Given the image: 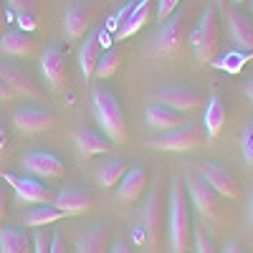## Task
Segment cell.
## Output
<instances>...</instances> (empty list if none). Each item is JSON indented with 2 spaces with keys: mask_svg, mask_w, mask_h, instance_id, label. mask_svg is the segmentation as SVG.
<instances>
[{
  "mask_svg": "<svg viewBox=\"0 0 253 253\" xmlns=\"http://www.w3.org/2000/svg\"><path fill=\"white\" fill-rule=\"evenodd\" d=\"M162 180H157L147 200L139 210V218L134 225V243L142 248V253H160L162 243V223H165V210H162Z\"/></svg>",
  "mask_w": 253,
  "mask_h": 253,
  "instance_id": "1",
  "label": "cell"
},
{
  "mask_svg": "<svg viewBox=\"0 0 253 253\" xmlns=\"http://www.w3.org/2000/svg\"><path fill=\"white\" fill-rule=\"evenodd\" d=\"M193 243V210L187 203V190L180 177L170 182V251L187 253Z\"/></svg>",
  "mask_w": 253,
  "mask_h": 253,
  "instance_id": "2",
  "label": "cell"
},
{
  "mask_svg": "<svg viewBox=\"0 0 253 253\" xmlns=\"http://www.w3.org/2000/svg\"><path fill=\"white\" fill-rule=\"evenodd\" d=\"M91 107H94V117H96V124L101 126L104 137L112 144H126L129 129H126V117L119 107V99L107 86H94L91 89Z\"/></svg>",
  "mask_w": 253,
  "mask_h": 253,
  "instance_id": "3",
  "label": "cell"
},
{
  "mask_svg": "<svg viewBox=\"0 0 253 253\" xmlns=\"http://www.w3.org/2000/svg\"><path fill=\"white\" fill-rule=\"evenodd\" d=\"M223 43V20L218 5H208L200 15V20L190 31V46L195 51V58L200 63H213L220 53Z\"/></svg>",
  "mask_w": 253,
  "mask_h": 253,
  "instance_id": "4",
  "label": "cell"
},
{
  "mask_svg": "<svg viewBox=\"0 0 253 253\" xmlns=\"http://www.w3.org/2000/svg\"><path fill=\"white\" fill-rule=\"evenodd\" d=\"M190 20L185 10H177L172 18H167L160 26V31L152 38V48H150V58L152 61H172L177 58L185 46L190 43Z\"/></svg>",
  "mask_w": 253,
  "mask_h": 253,
  "instance_id": "5",
  "label": "cell"
},
{
  "mask_svg": "<svg viewBox=\"0 0 253 253\" xmlns=\"http://www.w3.org/2000/svg\"><path fill=\"white\" fill-rule=\"evenodd\" d=\"M205 142H208V137H205L203 126L195 122H187V124L177 126V129L160 132L157 137H147L144 147L160 150V152H193V150H200Z\"/></svg>",
  "mask_w": 253,
  "mask_h": 253,
  "instance_id": "6",
  "label": "cell"
},
{
  "mask_svg": "<svg viewBox=\"0 0 253 253\" xmlns=\"http://www.w3.org/2000/svg\"><path fill=\"white\" fill-rule=\"evenodd\" d=\"M182 182L187 185L190 203L198 208V213H200L205 220H210V223H220V218H223V198L215 193V190L210 187V185L193 170V167H190V170H185Z\"/></svg>",
  "mask_w": 253,
  "mask_h": 253,
  "instance_id": "7",
  "label": "cell"
},
{
  "mask_svg": "<svg viewBox=\"0 0 253 253\" xmlns=\"http://www.w3.org/2000/svg\"><path fill=\"white\" fill-rule=\"evenodd\" d=\"M193 170L215 190V193L225 200H238L241 198V182L238 177L228 170V167H223L220 162H213V160H200L193 165Z\"/></svg>",
  "mask_w": 253,
  "mask_h": 253,
  "instance_id": "8",
  "label": "cell"
},
{
  "mask_svg": "<svg viewBox=\"0 0 253 253\" xmlns=\"http://www.w3.org/2000/svg\"><path fill=\"white\" fill-rule=\"evenodd\" d=\"M0 180H5L13 193L18 195L20 203H28V205H46V203H53L56 200V193L51 187H46L38 177H31V175H15V172H5L0 170Z\"/></svg>",
  "mask_w": 253,
  "mask_h": 253,
  "instance_id": "9",
  "label": "cell"
},
{
  "mask_svg": "<svg viewBox=\"0 0 253 253\" xmlns=\"http://www.w3.org/2000/svg\"><path fill=\"white\" fill-rule=\"evenodd\" d=\"M152 101L157 104H165V107H170L175 112H195L200 107H205V96L193 89V86H185V84H172V86H162L152 94Z\"/></svg>",
  "mask_w": 253,
  "mask_h": 253,
  "instance_id": "10",
  "label": "cell"
},
{
  "mask_svg": "<svg viewBox=\"0 0 253 253\" xmlns=\"http://www.w3.org/2000/svg\"><path fill=\"white\" fill-rule=\"evenodd\" d=\"M20 167L26 170V175L38 177V180H61L66 175V162L58 155L46 152V150H31L20 160Z\"/></svg>",
  "mask_w": 253,
  "mask_h": 253,
  "instance_id": "11",
  "label": "cell"
},
{
  "mask_svg": "<svg viewBox=\"0 0 253 253\" xmlns=\"http://www.w3.org/2000/svg\"><path fill=\"white\" fill-rule=\"evenodd\" d=\"M41 74H43L51 91H63L69 86V63L58 46H48L43 51V56H41Z\"/></svg>",
  "mask_w": 253,
  "mask_h": 253,
  "instance_id": "12",
  "label": "cell"
},
{
  "mask_svg": "<svg viewBox=\"0 0 253 253\" xmlns=\"http://www.w3.org/2000/svg\"><path fill=\"white\" fill-rule=\"evenodd\" d=\"M13 126L23 134H38L56 126V114L43 107H23L13 112Z\"/></svg>",
  "mask_w": 253,
  "mask_h": 253,
  "instance_id": "13",
  "label": "cell"
},
{
  "mask_svg": "<svg viewBox=\"0 0 253 253\" xmlns=\"http://www.w3.org/2000/svg\"><path fill=\"white\" fill-rule=\"evenodd\" d=\"M223 20L230 31V38L233 43L246 51V53H253V18H248L246 13H241L238 8H225L223 10Z\"/></svg>",
  "mask_w": 253,
  "mask_h": 253,
  "instance_id": "14",
  "label": "cell"
},
{
  "mask_svg": "<svg viewBox=\"0 0 253 253\" xmlns=\"http://www.w3.org/2000/svg\"><path fill=\"white\" fill-rule=\"evenodd\" d=\"M0 84L8 86L15 96H28V99H41L43 96V91L36 86V81L31 76H26L20 69L10 66V63H5V61H0Z\"/></svg>",
  "mask_w": 253,
  "mask_h": 253,
  "instance_id": "15",
  "label": "cell"
},
{
  "mask_svg": "<svg viewBox=\"0 0 253 253\" xmlns=\"http://www.w3.org/2000/svg\"><path fill=\"white\" fill-rule=\"evenodd\" d=\"M91 26V5L89 3H71V8L63 15V36L69 43H76L89 33Z\"/></svg>",
  "mask_w": 253,
  "mask_h": 253,
  "instance_id": "16",
  "label": "cell"
},
{
  "mask_svg": "<svg viewBox=\"0 0 253 253\" xmlns=\"http://www.w3.org/2000/svg\"><path fill=\"white\" fill-rule=\"evenodd\" d=\"M53 205L63 215H81V213H89L94 208V198L84 187H63L61 193H56Z\"/></svg>",
  "mask_w": 253,
  "mask_h": 253,
  "instance_id": "17",
  "label": "cell"
},
{
  "mask_svg": "<svg viewBox=\"0 0 253 253\" xmlns=\"http://www.w3.org/2000/svg\"><path fill=\"white\" fill-rule=\"evenodd\" d=\"M144 119L150 124V129H155V132H170V129H177V126L187 124V117L182 112H175V109L165 107V104H157V101H152L147 107Z\"/></svg>",
  "mask_w": 253,
  "mask_h": 253,
  "instance_id": "18",
  "label": "cell"
},
{
  "mask_svg": "<svg viewBox=\"0 0 253 253\" xmlns=\"http://www.w3.org/2000/svg\"><path fill=\"white\" fill-rule=\"evenodd\" d=\"M74 144L81 157H96V155H107L112 150V142L107 137H101L99 132L89 129V126H76L74 129Z\"/></svg>",
  "mask_w": 253,
  "mask_h": 253,
  "instance_id": "19",
  "label": "cell"
},
{
  "mask_svg": "<svg viewBox=\"0 0 253 253\" xmlns=\"http://www.w3.org/2000/svg\"><path fill=\"white\" fill-rule=\"evenodd\" d=\"M144 187H147V170H144L142 165H134V167H129V170H126V175L119 180L117 195H119L122 203H134V200L142 198Z\"/></svg>",
  "mask_w": 253,
  "mask_h": 253,
  "instance_id": "20",
  "label": "cell"
},
{
  "mask_svg": "<svg viewBox=\"0 0 253 253\" xmlns=\"http://www.w3.org/2000/svg\"><path fill=\"white\" fill-rule=\"evenodd\" d=\"M104 48L99 46V36H96V28H91L86 36H84L81 46H79V66H81V76L84 79H91L94 71H96V63L101 58Z\"/></svg>",
  "mask_w": 253,
  "mask_h": 253,
  "instance_id": "21",
  "label": "cell"
},
{
  "mask_svg": "<svg viewBox=\"0 0 253 253\" xmlns=\"http://www.w3.org/2000/svg\"><path fill=\"white\" fill-rule=\"evenodd\" d=\"M225 122H228V109H225V104H223V96L220 94H213V96L208 99V104H205V117H203L205 137L208 139H215L223 132Z\"/></svg>",
  "mask_w": 253,
  "mask_h": 253,
  "instance_id": "22",
  "label": "cell"
},
{
  "mask_svg": "<svg viewBox=\"0 0 253 253\" xmlns=\"http://www.w3.org/2000/svg\"><path fill=\"white\" fill-rule=\"evenodd\" d=\"M152 8H155V0H137L129 20H126V23L114 33V41H124V38L134 36L137 31H142V28L152 20Z\"/></svg>",
  "mask_w": 253,
  "mask_h": 253,
  "instance_id": "23",
  "label": "cell"
},
{
  "mask_svg": "<svg viewBox=\"0 0 253 253\" xmlns=\"http://www.w3.org/2000/svg\"><path fill=\"white\" fill-rule=\"evenodd\" d=\"M109 248V225H91L76 241V253H107Z\"/></svg>",
  "mask_w": 253,
  "mask_h": 253,
  "instance_id": "24",
  "label": "cell"
},
{
  "mask_svg": "<svg viewBox=\"0 0 253 253\" xmlns=\"http://www.w3.org/2000/svg\"><path fill=\"white\" fill-rule=\"evenodd\" d=\"M33 51H36V41L23 31H5L3 38H0V53L5 56L23 58V56H31Z\"/></svg>",
  "mask_w": 253,
  "mask_h": 253,
  "instance_id": "25",
  "label": "cell"
},
{
  "mask_svg": "<svg viewBox=\"0 0 253 253\" xmlns=\"http://www.w3.org/2000/svg\"><path fill=\"white\" fill-rule=\"evenodd\" d=\"M33 238L23 228H0V253H31Z\"/></svg>",
  "mask_w": 253,
  "mask_h": 253,
  "instance_id": "26",
  "label": "cell"
},
{
  "mask_svg": "<svg viewBox=\"0 0 253 253\" xmlns=\"http://www.w3.org/2000/svg\"><path fill=\"white\" fill-rule=\"evenodd\" d=\"M126 160L122 157H109V160H104L101 165H96V180L101 187H117L119 180L126 175Z\"/></svg>",
  "mask_w": 253,
  "mask_h": 253,
  "instance_id": "27",
  "label": "cell"
},
{
  "mask_svg": "<svg viewBox=\"0 0 253 253\" xmlns=\"http://www.w3.org/2000/svg\"><path fill=\"white\" fill-rule=\"evenodd\" d=\"M63 218V213L53 205V203H46V205H33L28 213H26V218H23V223L28 225V228H41V225H51V223H56V220H61Z\"/></svg>",
  "mask_w": 253,
  "mask_h": 253,
  "instance_id": "28",
  "label": "cell"
},
{
  "mask_svg": "<svg viewBox=\"0 0 253 253\" xmlns=\"http://www.w3.org/2000/svg\"><path fill=\"white\" fill-rule=\"evenodd\" d=\"M122 61H124V53L119 51V48H107L101 53V58H99V63H96V71H94V76L99 79V81H107V79H112L114 74H117V69L122 66Z\"/></svg>",
  "mask_w": 253,
  "mask_h": 253,
  "instance_id": "29",
  "label": "cell"
},
{
  "mask_svg": "<svg viewBox=\"0 0 253 253\" xmlns=\"http://www.w3.org/2000/svg\"><path fill=\"white\" fill-rule=\"evenodd\" d=\"M193 238H195V253H218L213 238L208 236L203 225H193Z\"/></svg>",
  "mask_w": 253,
  "mask_h": 253,
  "instance_id": "30",
  "label": "cell"
},
{
  "mask_svg": "<svg viewBox=\"0 0 253 253\" xmlns=\"http://www.w3.org/2000/svg\"><path fill=\"white\" fill-rule=\"evenodd\" d=\"M180 3H182V0H157V3H155L157 13H155V15H157V20H160V23H165L167 18H172V15L177 13Z\"/></svg>",
  "mask_w": 253,
  "mask_h": 253,
  "instance_id": "31",
  "label": "cell"
},
{
  "mask_svg": "<svg viewBox=\"0 0 253 253\" xmlns=\"http://www.w3.org/2000/svg\"><path fill=\"white\" fill-rule=\"evenodd\" d=\"M251 58V53L246 56H225V58H220V61H213L215 63V69H223V71H241V66Z\"/></svg>",
  "mask_w": 253,
  "mask_h": 253,
  "instance_id": "32",
  "label": "cell"
},
{
  "mask_svg": "<svg viewBox=\"0 0 253 253\" xmlns=\"http://www.w3.org/2000/svg\"><path fill=\"white\" fill-rule=\"evenodd\" d=\"M15 23H18V31H23V33H31L38 28V20H36L33 10L31 13H15Z\"/></svg>",
  "mask_w": 253,
  "mask_h": 253,
  "instance_id": "33",
  "label": "cell"
},
{
  "mask_svg": "<svg viewBox=\"0 0 253 253\" xmlns=\"http://www.w3.org/2000/svg\"><path fill=\"white\" fill-rule=\"evenodd\" d=\"M243 157H246L248 167H253V122L246 126V132H243Z\"/></svg>",
  "mask_w": 253,
  "mask_h": 253,
  "instance_id": "34",
  "label": "cell"
},
{
  "mask_svg": "<svg viewBox=\"0 0 253 253\" xmlns=\"http://www.w3.org/2000/svg\"><path fill=\"white\" fill-rule=\"evenodd\" d=\"M132 10H134V3H126V5H124V8H122V10H119V13L114 15V20H112V26H109V28H112V31L117 33V31H119V28H122V26L126 23V20H129Z\"/></svg>",
  "mask_w": 253,
  "mask_h": 253,
  "instance_id": "35",
  "label": "cell"
},
{
  "mask_svg": "<svg viewBox=\"0 0 253 253\" xmlns=\"http://www.w3.org/2000/svg\"><path fill=\"white\" fill-rule=\"evenodd\" d=\"M33 253H51V236L48 233H38L33 236Z\"/></svg>",
  "mask_w": 253,
  "mask_h": 253,
  "instance_id": "36",
  "label": "cell"
},
{
  "mask_svg": "<svg viewBox=\"0 0 253 253\" xmlns=\"http://www.w3.org/2000/svg\"><path fill=\"white\" fill-rule=\"evenodd\" d=\"M8 8L15 10V13H31L36 8V0H5Z\"/></svg>",
  "mask_w": 253,
  "mask_h": 253,
  "instance_id": "37",
  "label": "cell"
},
{
  "mask_svg": "<svg viewBox=\"0 0 253 253\" xmlns=\"http://www.w3.org/2000/svg\"><path fill=\"white\" fill-rule=\"evenodd\" d=\"M51 253H69V251H66V243H63V238H61L58 233L51 236Z\"/></svg>",
  "mask_w": 253,
  "mask_h": 253,
  "instance_id": "38",
  "label": "cell"
},
{
  "mask_svg": "<svg viewBox=\"0 0 253 253\" xmlns=\"http://www.w3.org/2000/svg\"><path fill=\"white\" fill-rule=\"evenodd\" d=\"M5 208H8V190L0 182V215H5Z\"/></svg>",
  "mask_w": 253,
  "mask_h": 253,
  "instance_id": "39",
  "label": "cell"
},
{
  "mask_svg": "<svg viewBox=\"0 0 253 253\" xmlns=\"http://www.w3.org/2000/svg\"><path fill=\"white\" fill-rule=\"evenodd\" d=\"M109 253H132V248L126 246L124 241H117V243L112 246V251H109Z\"/></svg>",
  "mask_w": 253,
  "mask_h": 253,
  "instance_id": "40",
  "label": "cell"
},
{
  "mask_svg": "<svg viewBox=\"0 0 253 253\" xmlns=\"http://www.w3.org/2000/svg\"><path fill=\"white\" fill-rule=\"evenodd\" d=\"M5 147H8V132H5V126H3V122H0V155L5 152Z\"/></svg>",
  "mask_w": 253,
  "mask_h": 253,
  "instance_id": "41",
  "label": "cell"
},
{
  "mask_svg": "<svg viewBox=\"0 0 253 253\" xmlns=\"http://www.w3.org/2000/svg\"><path fill=\"white\" fill-rule=\"evenodd\" d=\"M223 253H246L243 248H241V243H236V241H230L228 246H225V251Z\"/></svg>",
  "mask_w": 253,
  "mask_h": 253,
  "instance_id": "42",
  "label": "cell"
},
{
  "mask_svg": "<svg viewBox=\"0 0 253 253\" xmlns=\"http://www.w3.org/2000/svg\"><path fill=\"white\" fill-rule=\"evenodd\" d=\"M248 230H253V193H251V203H248Z\"/></svg>",
  "mask_w": 253,
  "mask_h": 253,
  "instance_id": "43",
  "label": "cell"
},
{
  "mask_svg": "<svg viewBox=\"0 0 253 253\" xmlns=\"http://www.w3.org/2000/svg\"><path fill=\"white\" fill-rule=\"evenodd\" d=\"M246 96H248V99L253 101V79H251V81L246 84Z\"/></svg>",
  "mask_w": 253,
  "mask_h": 253,
  "instance_id": "44",
  "label": "cell"
},
{
  "mask_svg": "<svg viewBox=\"0 0 253 253\" xmlns=\"http://www.w3.org/2000/svg\"><path fill=\"white\" fill-rule=\"evenodd\" d=\"M225 3H228V0H215V5H218V10H225V8H228Z\"/></svg>",
  "mask_w": 253,
  "mask_h": 253,
  "instance_id": "45",
  "label": "cell"
},
{
  "mask_svg": "<svg viewBox=\"0 0 253 253\" xmlns=\"http://www.w3.org/2000/svg\"><path fill=\"white\" fill-rule=\"evenodd\" d=\"M0 18H3V0H0Z\"/></svg>",
  "mask_w": 253,
  "mask_h": 253,
  "instance_id": "46",
  "label": "cell"
},
{
  "mask_svg": "<svg viewBox=\"0 0 253 253\" xmlns=\"http://www.w3.org/2000/svg\"><path fill=\"white\" fill-rule=\"evenodd\" d=\"M233 3H246V0H233Z\"/></svg>",
  "mask_w": 253,
  "mask_h": 253,
  "instance_id": "47",
  "label": "cell"
},
{
  "mask_svg": "<svg viewBox=\"0 0 253 253\" xmlns=\"http://www.w3.org/2000/svg\"><path fill=\"white\" fill-rule=\"evenodd\" d=\"M251 3H253V0H251Z\"/></svg>",
  "mask_w": 253,
  "mask_h": 253,
  "instance_id": "48",
  "label": "cell"
}]
</instances>
